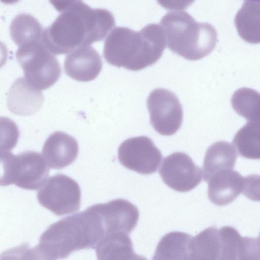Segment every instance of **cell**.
<instances>
[{
  "label": "cell",
  "instance_id": "9",
  "mask_svg": "<svg viewBox=\"0 0 260 260\" xmlns=\"http://www.w3.org/2000/svg\"><path fill=\"white\" fill-rule=\"evenodd\" d=\"M160 150L146 136L124 141L118 149V158L125 168L143 175L155 173L162 159Z\"/></svg>",
  "mask_w": 260,
  "mask_h": 260
},
{
  "label": "cell",
  "instance_id": "12",
  "mask_svg": "<svg viewBox=\"0 0 260 260\" xmlns=\"http://www.w3.org/2000/svg\"><path fill=\"white\" fill-rule=\"evenodd\" d=\"M102 68V61L98 52L91 46L78 48L69 53L64 61L66 74L78 81L94 80Z\"/></svg>",
  "mask_w": 260,
  "mask_h": 260
},
{
  "label": "cell",
  "instance_id": "15",
  "mask_svg": "<svg viewBox=\"0 0 260 260\" xmlns=\"http://www.w3.org/2000/svg\"><path fill=\"white\" fill-rule=\"evenodd\" d=\"M44 102L41 90L30 85L25 78L17 79L10 87L7 95V106L13 113L21 116L34 114Z\"/></svg>",
  "mask_w": 260,
  "mask_h": 260
},
{
  "label": "cell",
  "instance_id": "18",
  "mask_svg": "<svg viewBox=\"0 0 260 260\" xmlns=\"http://www.w3.org/2000/svg\"><path fill=\"white\" fill-rule=\"evenodd\" d=\"M239 36L250 44L260 43V0H244L235 17Z\"/></svg>",
  "mask_w": 260,
  "mask_h": 260
},
{
  "label": "cell",
  "instance_id": "4",
  "mask_svg": "<svg viewBox=\"0 0 260 260\" xmlns=\"http://www.w3.org/2000/svg\"><path fill=\"white\" fill-rule=\"evenodd\" d=\"M168 48L190 60L202 59L214 49L217 40L215 28L207 22H198L188 13L173 11L160 22Z\"/></svg>",
  "mask_w": 260,
  "mask_h": 260
},
{
  "label": "cell",
  "instance_id": "27",
  "mask_svg": "<svg viewBox=\"0 0 260 260\" xmlns=\"http://www.w3.org/2000/svg\"><path fill=\"white\" fill-rule=\"evenodd\" d=\"M50 3L59 12H63L82 0H49Z\"/></svg>",
  "mask_w": 260,
  "mask_h": 260
},
{
  "label": "cell",
  "instance_id": "16",
  "mask_svg": "<svg viewBox=\"0 0 260 260\" xmlns=\"http://www.w3.org/2000/svg\"><path fill=\"white\" fill-rule=\"evenodd\" d=\"M98 259H139L145 258L137 254L127 234L116 232L104 235L96 244Z\"/></svg>",
  "mask_w": 260,
  "mask_h": 260
},
{
  "label": "cell",
  "instance_id": "28",
  "mask_svg": "<svg viewBox=\"0 0 260 260\" xmlns=\"http://www.w3.org/2000/svg\"><path fill=\"white\" fill-rule=\"evenodd\" d=\"M255 243L257 248V252L260 257V233L258 237L255 238Z\"/></svg>",
  "mask_w": 260,
  "mask_h": 260
},
{
  "label": "cell",
  "instance_id": "17",
  "mask_svg": "<svg viewBox=\"0 0 260 260\" xmlns=\"http://www.w3.org/2000/svg\"><path fill=\"white\" fill-rule=\"evenodd\" d=\"M237 155L233 145L225 141H218L207 150L203 165V179L207 182L216 173L234 169Z\"/></svg>",
  "mask_w": 260,
  "mask_h": 260
},
{
  "label": "cell",
  "instance_id": "25",
  "mask_svg": "<svg viewBox=\"0 0 260 260\" xmlns=\"http://www.w3.org/2000/svg\"><path fill=\"white\" fill-rule=\"evenodd\" d=\"M242 193L252 201L260 202V175L251 174L244 177Z\"/></svg>",
  "mask_w": 260,
  "mask_h": 260
},
{
  "label": "cell",
  "instance_id": "10",
  "mask_svg": "<svg viewBox=\"0 0 260 260\" xmlns=\"http://www.w3.org/2000/svg\"><path fill=\"white\" fill-rule=\"evenodd\" d=\"M159 174L163 182L178 192L193 189L202 181V170L183 152H174L164 158Z\"/></svg>",
  "mask_w": 260,
  "mask_h": 260
},
{
  "label": "cell",
  "instance_id": "20",
  "mask_svg": "<svg viewBox=\"0 0 260 260\" xmlns=\"http://www.w3.org/2000/svg\"><path fill=\"white\" fill-rule=\"evenodd\" d=\"M191 235L174 231L163 236L156 247L153 259H190Z\"/></svg>",
  "mask_w": 260,
  "mask_h": 260
},
{
  "label": "cell",
  "instance_id": "1",
  "mask_svg": "<svg viewBox=\"0 0 260 260\" xmlns=\"http://www.w3.org/2000/svg\"><path fill=\"white\" fill-rule=\"evenodd\" d=\"M115 24L110 12L93 9L82 2L62 12L43 30L42 42L53 54H66L103 40Z\"/></svg>",
  "mask_w": 260,
  "mask_h": 260
},
{
  "label": "cell",
  "instance_id": "21",
  "mask_svg": "<svg viewBox=\"0 0 260 260\" xmlns=\"http://www.w3.org/2000/svg\"><path fill=\"white\" fill-rule=\"evenodd\" d=\"M233 143L241 156L260 159V122L247 123L237 132Z\"/></svg>",
  "mask_w": 260,
  "mask_h": 260
},
{
  "label": "cell",
  "instance_id": "2",
  "mask_svg": "<svg viewBox=\"0 0 260 260\" xmlns=\"http://www.w3.org/2000/svg\"><path fill=\"white\" fill-rule=\"evenodd\" d=\"M104 235L101 217L91 206L50 225L37 246L25 252V255L37 259L64 258L75 251L95 249Z\"/></svg>",
  "mask_w": 260,
  "mask_h": 260
},
{
  "label": "cell",
  "instance_id": "6",
  "mask_svg": "<svg viewBox=\"0 0 260 260\" xmlns=\"http://www.w3.org/2000/svg\"><path fill=\"white\" fill-rule=\"evenodd\" d=\"M16 57L23 70L25 80L38 89L49 88L60 76L61 69L58 60L45 47L42 41L19 46Z\"/></svg>",
  "mask_w": 260,
  "mask_h": 260
},
{
  "label": "cell",
  "instance_id": "23",
  "mask_svg": "<svg viewBox=\"0 0 260 260\" xmlns=\"http://www.w3.org/2000/svg\"><path fill=\"white\" fill-rule=\"evenodd\" d=\"M231 105L236 112L252 122H260V93L253 89L242 87L234 92Z\"/></svg>",
  "mask_w": 260,
  "mask_h": 260
},
{
  "label": "cell",
  "instance_id": "22",
  "mask_svg": "<svg viewBox=\"0 0 260 260\" xmlns=\"http://www.w3.org/2000/svg\"><path fill=\"white\" fill-rule=\"evenodd\" d=\"M43 28L38 21L27 14L17 15L12 20L10 33L11 39L18 47L42 41Z\"/></svg>",
  "mask_w": 260,
  "mask_h": 260
},
{
  "label": "cell",
  "instance_id": "14",
  "mask_svg": "<svg viewBox=\"0 0 260 260\" xmlns=\"http://www.w3.org/2000/svg\"><path fill=\"white\" fill-rule=\"evenodd\" d=\"M244 179V177L234 169L216 173L207 181L209 200L217 206L229 204L242 192Z\"/></svg>",
  "mask_w": 260,
  "mask_h": 260
},
{
  "label": "cell",
  "instance_id": "13",
  "mask_svg": "<svg viewBox=\"0 0 260 260\" xmlns=\"http://www.w3.org/2000/svg\"><path fill=\"white\" fill-rule=\"evenodd\" d=\"M42 155L49 168L62 169L73 162L79 152L76 140L60 131L51 134L42 148Z\"/></svg>",
  "mask_w": 260,
  "mask_h": 260
},
{
  "label": "cell",
  "instance_id": "8",
  "mask_svg": "<svg viewBox=\"0 0 260 260\" xmlns=\"http://www.w3.org/2000/svg\"><path fill=\"white\" fill-rule=\"evenodd\" d=\"M150 123L154 129L163 136H171L180 128L183 120L181 104L171 91L157 88L147 100Z\"/></svg>",
  "mask_w": 260,
  "mask_h": 260
},
{
  "label": "cell",
  "instance_id": "11",
  "mask_svg": "<svg viewBox=\"0 0 260 260\" xmlns=\"http://www.w3.org/2000/svg\"><path fill=\"white\" fill-rule=\"evenodd\" d=\"M92 206L101 217L104 235L116 232L129 234L137 225L139 210L126 200L118 199Z\"/></svg>",
  "mask_w": 260,
  "mask_h": 260
},
{
  "label": "cell",
  "instance_id": "19",
  "mask_svg": "<svg viewBox=\"0 0 260 260\" xmlns=\"http://www.w3.org/2000/svg\"><path fill=\"white\" fill-rule=\"evenodd\" d=\"M189 250L190 259H220L221 242L219 230L212 226L192 237Z\"/></svg>",
  "mask_w": 260,
  "mask_h": 260
},
{
  "label": "cell",
  "instance_id": "5",
  "mask_svg": "<svg viewBox=\"0 0 260 260\" xmlns=\"http://www.w3.org/2000/svg\"><path fill=\"white\" fill-rule=\"evenodd\" d=\"M1 186L14 184L27 190H37L47 180L49 168L44 157L36 151L14 155L11 151L1 152Z\"/></svg>",
  "mask_w": 260,
  "mask_h": 260
},
{
  "label": "cell",
  "instance_id": "3",
  "mask_svg": "<svg viewBox=\"0 0 260 260\" xmlns=\"http://www.w3.org/2000/svg\"><path fill=\"white\" fill-rule=\"evenodd\" d=\"M166 44L163 28L158 24H150L139 31L117 27L106 38L103 55L111 65L139 71L160 58Z\"/></svg>",
  "mask_w": 260,
  "mask_h": 260
},
{
  "label": "cell",
  "instance_id": "7",
  "mask_svg": "<svg viewBox=\"0 0 260 260\" xmlns=\"http://www.w3.org/2000/svg\"><path fill=\"white\" fill-rule=\"evenodd\" d=\"M39 203L57 216L79 210L81 190L78 183L63 174L50 177L37 193Z\"/></svg>",
  "mask_w": 260,
  "mask_h": 260
},
{
  "label": "cell",
  "instance_id": "24",
  "mask_svg": "<svg viewBox=\"0 0 260 260\" xmlns=\"http://www.w3.org/2000/svg\"><path fill=\"white\" fill-rule=\"evenodd\" d=\"M219 232L221 242L220 259H241L244 237L231 226H223Z\"/></svg>",
  "mask_w": 260,
  "mask_h": 260
},
{
  "label": "cell",
  "instance_id": "29",
  "mask_svg": "<svg viewBox=\"0 0 260 260\" xmlns=\"http://www.w3.org/2000/svg\"><path fill=\"white\" fill-rule=\"evenodd\" d=\"M1 2L6 4H13L18 2L19 0H1Z\"/></svg>",
  "mask_w": 260,
  "mask_h": 260
},
{
  "label": "cell",
  "instance_id": "26",
  "mask_svg": "<svg viewBox=\"0 0 260 260\" xmlns=\"http://www.w3.org/2000/svg\"><path fill=\"white\" fill-rule=\"evenodd\" d=\"M159 4L168 10H180L186 9L194 0H157Z\"/></svg>",
  "mask_w": 260,
  "mask_h": 260
}]
</instances>
